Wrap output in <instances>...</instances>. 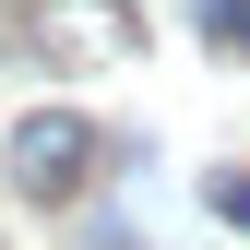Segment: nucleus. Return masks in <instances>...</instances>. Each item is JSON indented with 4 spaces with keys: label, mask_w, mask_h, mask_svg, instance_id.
<instances>
[{
    "label": "nucleus",
    "mask_w": 250,
    "mask_h": 250,
    "mask_svg": "<svg viewBox=\"0 0 250 250\" xmlns=\"http://www.w3.org/2000/svg\"><path fill=\"white\" fill-rule=\"evenodd\" d=\"M96 119L83 107H36V119H12V143H0V167H12V191L24 203H83V179H96Z\"/></svg>",
    "instance_id": "nucleus-1"
},
{
    "label": "nucleus",
    "mask_w": 250,
    "mask_h": 250,
    "mask_svg": "<svg viewBox=\"0 0 250 250\" xmlns=\"http://www.w3.org/2000/svg\"><path fill=\"white\" fill-rule=\"evenodd\" d=\"M96 250H131V238H119V227H96Z\"/></svg>",
    "instance_id": "nucleus-5"
},
{
    "label": "nucleus",
    "mask_w": 250,
    "mask_h": 250,
    "mask_svg": "<svg viewBox=\"0 0 250 250\" xmlns=\"http://www.w3.org/2000/svg\"><path fill=\"white\" fill-rule=\"evenodd\" d=\"M36 60L48 72H131L143 60V0H48L36 12Z\"/></svg>",
    "instance_id": "nucleus-2"
},
{
    "label": "nucleus",
    "mask_w": 250,
    "mask_h": 250,
    "mask_svg": "<svg viewBox=\"0 0 250 250\" xmlns=\"http://www.w3.org/2000/svg\"><path fill=\"white\" fill-rule=\"evenodd\" d=\"M203 203L227 214V227H250V179H238V167H214V179H203Z\"/></svg>",
    "instance_id": "nucleus-4"
},
{
    "label": "nucleus",
    "mask_w": 250,
    "mask_h": 250,
    "mask_svg": "<svg viewBox=\"0 0 250 250\" xmlns=\"http://www.w3.org/2000/svg\"><path fill=\"white\" fill-rule=\"evenodd\" d=\"M203 36L214 48H250V0H203Z\"/></svg>",
    "instance_id": "nucleus-3"
}]
</instances>
